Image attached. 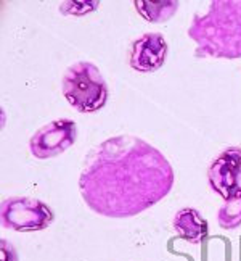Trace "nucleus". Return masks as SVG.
<instances>
[{
  "mask_svg": "<svg viewBox=\"0 0 241 261\" xmlns=\"http://www.w3.org/2000/svg\"><path fill=\"white\" fill-rule=\"evenodd\" d=\"M98 7V2H63L62 12L69 13V15H84L95 10Z\"/></svg>",
  "mask_w": 241,
  "mask_h": 261,
  "instance_id": "obj_11",
  "label": "nucleus"
},
{
  "mask_svg": "<svg viewBox=\"0 0 241 261\" xmlns=\"http://www.w3.org/2000/svg\"><path fill=\"white\" fill-rule=\"evenodd\" d=\"M76 123L59 118L37 130L29 140V150L37 160H48L66 152L76 142Z\"/></svg>",
  "mask_w": 241,
  "mask_h": 261,
  "instance_id": "obj_5",
  "label": "nucleus"
},
{
  "mask_svg": "<svg viewBox=\"0 0 241 261\" xmlns=\"http://www.w3.org/2000/svg\"><path fill=\"white\" fill-rule=\"evenodd\" d=\"M217 224L227 230L241 226V189L233 195L225 198V203L219 208Z\"/></svg>",
  "mask_w": 241,
  "mask_h": 261,
  "instance_id": "obj_10",
  "label": "nucleus"
},
{
  "mask_svg": "<svg viewBox=\"0 0 241 261\" xmlns=\"http://www.w3.org/2000/svg\"><path fill=\"white\" fill-rule=\"evenodd\" d=\"M134 4L140 16L149 23H164L172 18L178 10V2H175V0H161V2L135 0Z\"/></svg>",
  "mask_w": 241,
  "mask_h": 261,
  "instance_id": "obj_9",
  "label": "nucleus"
},
{
  "mask_svg": "<svg viewBox=\"0 0 241 261\" xmlns=\"http://www.w3.org/2000/svg\"><path fill=\"white\" fill-rule=\"evenodd\" d=\"M169 45L163 34L148 33L138 37L130 50V66L138 73H153L164 65Z\"/></svg>",
  "mask_w": 241,
  "mask_h": 261,
  "instance_id": "obj_7",
  "label": "nucleus"
},
{
  "mask_svg": "<svg viewBox=\"0 0 241 261\" xmlns=\"http://www.w3.org/2000/svg\"><path fill=\"white\" fill-rule=\"evenodd\" d=\"M172 224L177 236L193 245H199L209 232V226L206 223V219L195 208L178 210L174 216Z\"/></svg>",
  "mask_w": 241,
  "mask_h": 261,
  "instance_id": "obj_8",
  "label": "nucleus"
},
{
  "mask_svg": "<svg viewBox=\"0 0 241 261\" xmlns=\"http://www.w3.org/2000/svg\"><path fill=\"white\" fill-rule=\"evenodd\" d=\"M63 95L76 112L94 113L108 102V86L97 65L77 62L71 65L63 76Z\"/></svg>",
  "mask_w": 241,
  "mask_h": 261,
  "instance_id": "obj_3",
  "label": "nucleus"
},
{
  "mask_svg": "<svg viewBox=\"0 0 241 261\" xmlns=\"http://www.w3.org/2000/svg\"><path fill=\"white\" fill-rule=\"evenodd\" d=\"M207 179L214 192L224 200L241 189V148L228 147L220 152L207 169Z\"/></svg>",
  "mask_w": 241,
  "mask_h": 261,
  "instance_id": "obj_6",
  "label": "nucleus"
},
{
  "mask_svg": "<svg viewBox=\"0 0 241 261\" xmlns=\"http://www.w3.org/2000/svg\"><path fill=\"white\" fill-rule=\"evenodd\" d=\"M55 215L48 205L29 197L7 198L0 206L2 226L18 232L42 230L53 223Z\"/></svg>",
  "mask_w": 241,
  "mask_h": 261,
  "instance_id": "obj_4",
  "label": "nucleus"
},
{
  "mask_svg": "<svg viewBox=\"0 0 241 261\" xmlns=\"http://www.w3.org/2000/svg\"><path fill=\"white\" fill-rule=\"evenodd\" d=\"M0 261H18V252L7 240L0 242Z\"/></svg>",
  "mask_w": 241,
  "mask_h": 261,
  "instance_id": "obj_12",
  "label": "nucleus"
},
{
  "mask_svg": "<svg viewBox=\"0 0 241 261\" xmlns=\"http://www.w3.org/2000/svg\"><path fill=\"white\" fill-rule=\"evenodd\" d=\"M196 58H241V0H214L188 28Z\"/></svg>",
  "mask_w": 241,
  "mask_h": 261,
  "instance_id": "obj_2",
  "label": "nucleus"
},
{
  "mask_svg": "<svg viewBox=\"0 0 241 261\" xmlns=\"http://www.w3.org/2000/svg\"><path fill=\"white\" fill-rule=\"evenodd\" d=\"M174 186L169 160L146 140L117 136L88 152L79 176V190L94 213L132 218L146 212Z\"/></svg>",
  "mask_w": 241,
  "mask_h": 261,
  "instance_id": "obj_1",
  "label": "nucleus"
}]
</instances>
